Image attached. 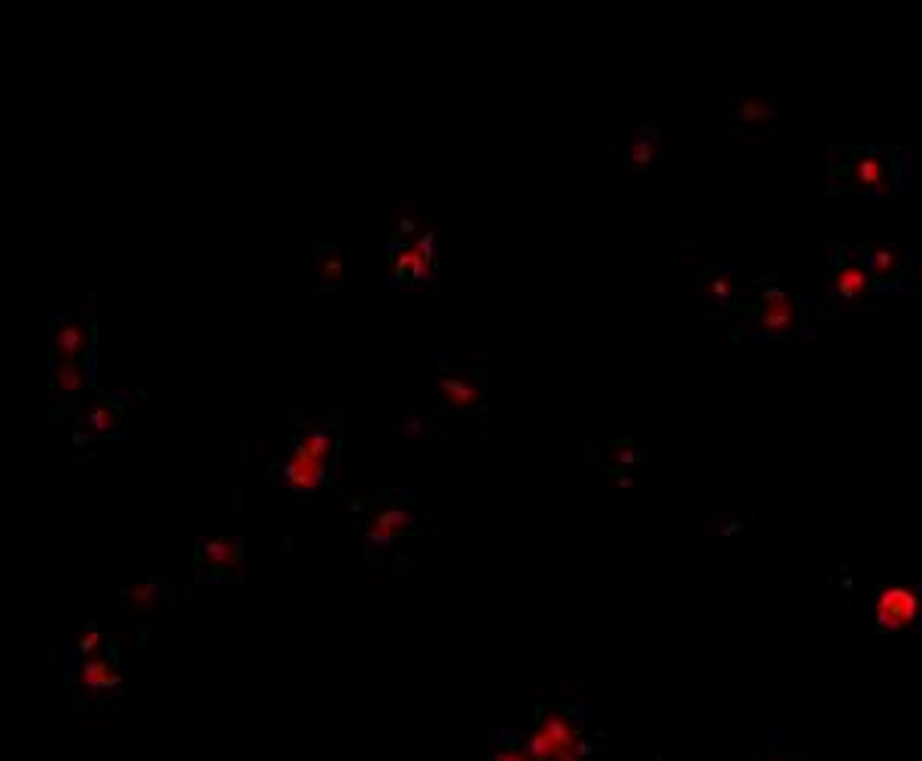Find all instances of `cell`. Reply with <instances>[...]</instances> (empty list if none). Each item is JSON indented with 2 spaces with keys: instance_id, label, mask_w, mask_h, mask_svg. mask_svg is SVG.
<instances>
[{
  "instance_id": "obj_1",
  "label": "cell",
  "mask_w": 922,
  "mask_h": 761,
  "mask_svg": "<svg viewBox=\"0 0 922 761\" xmlns=\"http://www.w3.org/2000/svg\"><path fill=\"white\" fill-rule=\"evenodd\" d=\"M740 308L749 317V338L756 341H807L820 333L822 305L813 293H792L773 284V278L758 284L752 302Z\"/></svg>"
},
{
  "instance_id": "obj_2",
  "label": "cell",
  "mask_w": 922,
  "mask_h": 761,
  "mask_svg": "<svg viewBox=\"0 0 922 761\" xmlns=\"http://www.w3.org/2000/svg\"><path fill=\"white\" fill-rule=\"evenodd\" d=\"M832 177L856 193L886 202L913 193L916 155L913 150H877V146L832 150Z\"/></svg>"
},
{
  "instance_id": "obj_3",
  "label": "cell",
  "mask_w": 922,
  "mask_h": 761,
  "mask_svg": "<svg viewBox=\"0 0 922 761\" xmlns=\"http://www.w3.org/2000/svg\"><path fill=\"white\" fill-rule=\"evenodd\" d=\"M527 755L533 761H585V728L573 713L549 710L533 735L527 737Z\"/></svg>"
},
{
  "instance_id": "obj_4",
  "label": "cell",
  "mask_w": 922,
  "mask_h": 761,
  "mask_svg": "<svg viewBox=\"0 0 922 761\" xmlns=\"http://www.w3.org/2000/svg\"><path fill=\"white\" fill-rule=\"evenodd\" d=\"M861 257L871 271L874 290L877 293H896L908 290L922 269V253L910 244H883V247H861Z\"/></svg>"
},
{
  "instance_id": "obj_5",
  "label": "cell",
  "mask_w": 922,
  "mask_h": 761,
  "mask_svg": "<svg viewBox=\"0 0 922 761\" xmlns=\"http://www.w3.org/2000/svg\"><path fill=\"white\" fill-rule=\"evenodd\" d=\"M828 298H832L834 308H856L861 302H868L874 290L871 271H868V262L861 257V247L858 250H834L832 259H828Z\"/></svg>"
},
{
  "instance_id": "obj_6",
  "label": "cell",
  "mask_w": 922,
  "mask_h": 761,
  "mask_svg": "<svg viewBox=\"0 0 922 761\" xmlns=\"http://www.w3.org/2000/svg\"><path fill=\"white\" fill-rule=\"evenodd\" d=\"M874 624L877 631H908L922 628V588L886 585L874 597Z\"/></svg>"
},
{
  "instance_id": "obj_7",
  "label": "cell",
  "mask_w": 922,
  "mask_h": 761,
  "mask_svg": "<svg viewBox=\"0 0 922 761\" xmlns=\"http://www.w3.org/2000/svg\"><path fill=\"white\" fill-rule=\"evenodd\" d=\"M730 119L740 138L749 143H764L780 122V101L777 98H734Z\"/></svg>"
},
{
  "instance_id": "obj_8",
  "label": "cell",
  "mask_w": 922,
  "mask_h": 761,
  "mask_svg": "<svg viewBox=\"0 0 922 761\" xmlns=\"http://www.w3.org/2000/svg\"><path fill=\"white\" fill-rule=\"evenodd\" d=\"M740 286H744V274L734 271L730 262H716L709 265L706 274L701 278V296L713 311H730L740 308Z\"/></svg>"
},
{
  "instance_id": "obj_9",
  "label": "cell",
  "mask_w": 922,
  "mask_h": 761,
  "mask_svg": "<svg viewBox=\"0 0 922 761\" xmlns=\"http://www.w3.org/2000/svg\"><path fill=\"white\" fill-rule=\"evenodd\" d=\"M326 466L329 464H323V460L293 445L290 457L283 460V481H286V488H293L299 493L321 491L323 481H326Z\"/></svg>"
},
{
  "instance_id": "obj_10",
  "label": "cell",
  "mask_w": 922,
  "mask_h": 761,
  "mask_svg": "<svg viewBox=\"0 0 922 761\" xmlns=\"http://www.w3.org/2000/svg\"><path fill=\"white\" fill-rule=\"evenodd\" d=\"M411 524H414V512L409 505H387L381 512H375L372 521L366 524V536L375 545H387V542L399 540Z\"/></svg>"
},
{
  "instance_id": "obj_11",
  "label": "cell",
  "mask_w": 922,
  "mask_h": 761,
  "mask_svg": "<svg viewBox=\"0 0 922 761\" xmlns=\"http://www.w3.org/2000/svg\"><path fill=\"white\" fill-rule=\"evenodd\" d=\"M89 348V329L83 323L65 320L52 333V362H83Z\"/></svg>"
},
{
  "instance_id": "obj_12",
  "label": "cell",
  "mask_w": 922,
  "mask_h": 761,
  "mask_svg": "<svg viewBox=\"0 0 922 761\" xmlns=\"http://www.w3.org/2000/svg\"><path fill=\"white\" fill-rule=\"evenodd\" d=\"M122 683V673L116 671L113 661H107L104 655H91V659H83L77 667V685L83 692H95V695H104V692H113Z\"/></svg>"
},
{
  "instance_id": "obj_13",
  "label": "cell",
  "mask_w": 922,
  "mask_h": 761,
  "mask_svg": "<svg viewBox=\"0 0 922 761\" xmlns=\"http://www.w3.org/2000/svg\"><path fill=\"white\" fill-rule=\"evenodd\" d=\"M737 761H810V755L785 743L777 731H764L744 749V755Z\"/></svg>"
},
{
  "instance_id": "obj_14",
  "label": "cell",
  "mask_w": 922,
  "mask_h": 761,
  "mask_svg": "<svg viewBox=\"0 0 922 761\" xmlns=\"http://www.w3.org/2000/svg\"><path fill=\"white\" fill-rule=\"evenodd\" d=\"M198 557L210 569H235L241 567L243 545L238 540H229V536H214V540H202Z\"/></svg>"
},
{
  "instance_id": "obj_15",
  "label": "cell",
  "mask_w": 922,
  "mask_h": 761,
  "mask_svg": "<svg viewBox=\"0 0 922 761\" xmlns=\"http://www.w3.org/2000/svg\"><path fill=\"white\" fill-rule=\"evenodd\" d=\"M442 396L448 402L451 409H460V412H469L481 402V390L475 381L463 378V374H445L442 378Z\"/></svg>"
},
{
  "instance_id": "obj_16",
  "label": "cell",
  "mask_w": 922,
  "mask_h": 761,
  "mask_svg": "<svg viewBox=\"0 0 922 761\" xmlns=\"http://www.w3.org/2000/svg\"><path fill=\"white\" fill-rule=\"evenodd\" d=\"M122 424V409L113 400H95L86 412V430L95 436H107Z\"/></svg>"
},
{
  "instance_id": "obj_17",
  "label": "cell",
  "mask_w": 922,
  "mask_h": 761,
  "mask_svg": "<svg viewBox=\"0 0 922 761\" xmlns=\"http://www.w3.org/2000/svg\"><path fill=\"white\" fill-rule=\"evenodd\" d=\"M295 448H302V452L311 454V457H317V460H323V464H329L335 452V439H333V433H326V430H321V426H307V430H302V433L295 436Z\"/></svg>"
},
{
  "instance_id": "obj_18",
  "label": "cell",
  "mask_w": 922,
  "mask_h": 761,
  "mask_svg": "<svg viewBox=\"0 0 922 761\" xmlns=\"http://www.w3.org/2000/svg\"><path fill=\"white\" fill-rule=\"evenodd\" d=\"M654 155H658V134H652V129H640L633 134V141H630L628 146L630 168L646 174V171L652 168Z\"/></svg>"
},
{
  "instance_id": "obj_19",
  "label": "cell",
  "mask_w": 922,
  "mask_h": 761,
  "mask_svg": "<svg viewBox=\"0 0 922 761\" xmlns=\"http://www.w3.org/2000/svg\"><path fill=\"white\" fill-rule=\"evenodd\" d=\"M52 384L58 393H79L89 384V372L83 362H52Z\"/></svg>"
},
{
  "instance_id": "obj_20",
  "label": "cell",
  "mask_w": 922,
  "mask_h": 761,
  "mask_svg": "<svg viewBox=\"0 0 922 761\" xmlns=\"http://www.w3.org/2000/svg\"><path fill=\"white\" fill-rule=\"evenodd\" d=\"M122 597L131 609H153L155 600H159V588L153 581H138V585H129Z\"/></svg>"
},
{
  "instance_id": "obj_21",
  "label": "cell",
  "mask_w": 922,
  "mask_h": 761,
  "mask_svg": "<svg viewBox=\"0 0 922 761\" xmlns=\"http://www.w3.org/2000/svg\"><path fill=\"white\" fill-rule=\"evenodd\" d=\"M104 645V633L98 631V628H86V631L77 633V640H74V649H77L83 659H91V655H98Z\"/></svg>"
},
{
  "instance_id": "obj_22",
  "label": "cell",
  "mask_w": 922,
  "mask_h": 761,
  "mask_svg": "<svg viewBox=\"0 0 922 761\" xmlns=\"http://www.w3.org/2000/svg\"><path fill=\"white\" fill-rule=\"evenodd\" d=\"M414 265H417L414 244L397 247V253H393V271H397V278H414Z\"/></svg>"
},
{
  "instance_id": "obj_23",
  "label": "cell",
  "mask_w": 922,
  "mask_h": 761,
  "mask_svg": "<svg viewBox=\"0 0 922 761\" xmlns=\"http://www.w3.org/2000/svg\"><path fill=\"white\" fill-rule=\"evenodd\" d=\"M490 761H533V759L527 755V749L502 747V749H497L493 755H490Z\"/></svg>"
},
{
  "instance_id": "obj_24",
  "label": "cell",
  "mask_w": 922,
  "mask_h": 761,
  "mask_svg": "<svg viewBox=\"0 0 922 761\" xmlns=\"http://www.w3.org/2000/svg\"><path fill=\"white\" fill-rule=\"evenodd\" d=\"M399 232L414 235L417 232V220H414V217H402V222H399Z\"/></svg>"
}]
</instances>
